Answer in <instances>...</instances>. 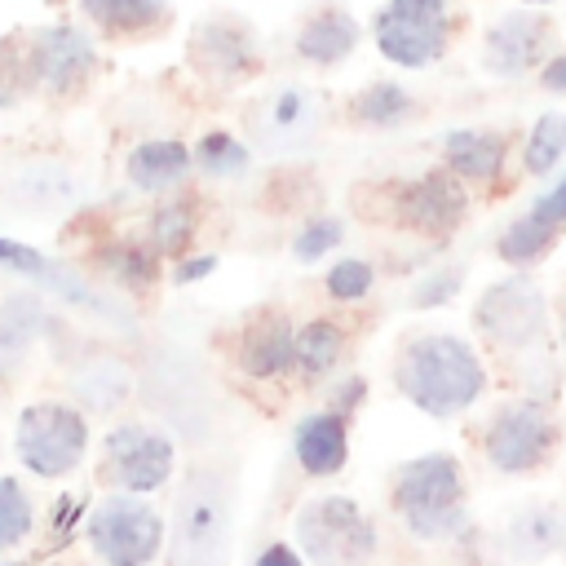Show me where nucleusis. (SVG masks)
Masks as SVG:
<instances>
[{"label": "nucleus", "mask_w": 566, "mask_h": 566, "mask_svg": "<svg viewBox=\"0 0 566 566\" xmlns=\"http://www.w3.org/2000/svg\"><path fill=\"white\" fill-rule=\"evenodd\" d=\"M389 376H394V389L429 420L464 416L469 407H478V398L491 385L482 354L460 332H442V327L407 332L394 349Z\"/></svg>", "instance_id": "obj_1"}, {"label": "nucleus", "mask_w": 566, "mask_h": 566, "mask_svg": "<svg viewBox=\"0 0 566 566\" xmlns=\"http://www.w3.org/2000/svg\"><path fill=\"white\" fill-rule=\"evenodd\" d=\"M389 509L416 544H455L469 535V482L451 451H424L389 473Z\"/></svg>", "instance_id": "obj_2"}, {"label": "nucleus", "mask_w": 566, "mask_h": 566, "mask_svg": "<svg viewBox=\"0 0 566 566\" xmlns=\"http://www.w3.org/2000/svg\"><path fill=\"white\" fill-rule=\"evenodd\" d=\"M234 526V473L221 460H195L172 495V566H226Z\"/></svg>", "instance_id": "obj_3"}, {"label": "nucleus", "mask_w": 566, "mask_h": 566, "mask_svg": "<svg viewBox=\"0 0 566 566\" xmlns=\"http://www.w3.org/2000/svg\"><path fill=\"white\" fill-rule=\"evenodd\" d=\"M478 451L491 473L531 478V473L548 469L553 455L562 451V416L539 394L500 398L478 429Z\"/></svg>", "instance_id": "obj_4"}, {"label": "nucleus", "mask_w": 566, "mask_h": 566, "mask_svg": "<svg viewBox=\"0 0 566 566\" xmlns=\"http://www.w3.org/2000/svg\"><path fill=\"white\" fill-rule=\"evenodd\" d=\"M469 323L500 354H535L548 340L553 301L531 270H513L478 292Z\"/></svg>", "instance_id": "obj_5"}, {"label": "nucleus", "mask_w": 566, "mask_h": 566, "mask_svg": "<svg viewBox=\"0 0 566 566\" xmlns=\"http://www.w3.org/2000/svg\"><path fill=\"white\" fill-rule=\"evenodd\" d=\"M305 566H376L380 531L354 495H314L292 517Z\"/></svg>", "instance_id": "obj_6"}, {"label": "nucleus", "mask_w": 566, "mask_h": 566, "mask_svg": "<svg viewBox=\"0 0 566 566\" xmlns=\"http://www.w3.org/2000/svg\"><path fill=\"white\" fill-rule=\"evenodd\" d=\"M460 18V0H385L371 13V44L389 66L424 71L451 53Z\"/></svg>", "instance_id": "obj_7"}, {"label": "nucleus", "mask_w": 566, "mask_h": 566, "mask_svg": "<svg viewBox=\"0 0 566 566\" xmlns=\"http://www.w3.org/2000/svg\"><path fill=\"white\" fill-rule=\"evenodd\" d=\"M13 455L40 482L71 478L88 455V416L71 398H35L18 411Z\"/></svg>", "instance_id": "obj_8"}, {"label": "nucleus", "mask_w": 566, "mask_h": 566, "mask_svg": "<svg viewBox=\"0 0 566 566\" xmlns=\"http://www.w3.org/2000/svg\"><path fill=\"white\" fill-rule=\"evenodd\" d=\"M84 539L102 566H155L168 544V522L146 495L111 491L88 509Z\"/></svg>", "instance_id": "obj_9"}, {"label": "nucleus", "mask_w": 566, "mask_h": 566, "mask_svg": "<svg viewBox=\"0 0 566 566\" xmlns=\"http://www.w3.org/2000/svg\"><path fill=\"white\" fill-rule=\"evenodd\" d=\"M177 473V447L159 424L119 420L97 442V482L124 495H155Z\"/></svg>", "instance_id": "obj_10"}, {"label": "nucleus", "mask_w": 566, "mask_h": 566, "mask_svg": "<svg viewBox=\"0 0 566 566\" xmlns=\"http://www.w3.org/2000/svg\"><path fill=\"white\" fill-rule=\"evenodd\" d=\"M27 57H31L35 97H49V102L80 97L102 66V49H97L93 31L80 22L31 27L27 31Z\"/></svg>", "instance_id": "obj_11"}, {"label": "nucleus", "mask_w": 566, "mask_h": 566, "mask_svg": "<svg viewBox=\"0 0 566 566\" xmlns=\"http://www.w3.org/2000/svg\"><path fill=\"white\" fill-rule=\"evenodd\" d=\"M469 203H473V190L455 172H447L442 164L424 168L416 177H402L385 190L389 221L420 234V239H451L464 226Z\"/></svg>", "instance_id": "obj_12"}, {"label": "nucleus", "mask_w": 566, "mask_h": 566, "mask_svg": "<svg viewBox=\"0 0 566 566\" xmlns=\"http://www.w3.org/2000/svg\"><path fill=\"white\" fill-rule=\"evenodd\" d=\"M557 22L539 4H513L482 31V66L495 80H522L535 75L557 53Z\"/></svg>", "instance_id": "obj_13"}, {"label": "nucleus", "mask_w": 566, "mask_h": 566, "mask_svg": "<svg viewBox=\"0 0 566 566\" xmlns=\"http://www.w3.org/2000/svg\"><path fill=\"white\" fill-rule=\"evenodd\" d=\"M186 53H190V66H195L208 84H221V88L252 80V75L261 71V62H265L256 27H252L243 13H230V9L203 13V18L190 27Z\"/></svg>", "instance_id": "obj_14"}, {"label": "nucleus", "mask_w": 566, "mask_h": 566, "mask_svg": "<svg viewBox=\"0 0 566 566\" xmlns=\"http://www.w3.org/2000/svg\"><path fill=\"white\" fill-rule=\"evenodd\" d=\"M234 367L248 380H283L296 376V323L287 310H256L243 318L234 336Z\"/></svg>", "instance_id": "obj_15"}, {"label": "nucleus", "mask_w": 566, "mask_h": 566, "mask_svg": "<svg viewBox=\"0 0 566 566\" xmlns=\"http://www.w3.org/2000/svg\"><path fill=\"white\" fill-rule=\"evenodd\" d=\"M509 155H513V137L504 128H447L438 137V164L478 195L504 186Z\"/></svg>", "instance_id": "obj_16"}, {"label": "nucleus", "mask_w": 566, "mask_h": 566, "mask_svg": "<svg viewBox=\"0 0 566 566\" xmlns=\"http://www.w3.org/2000/svg\"><path fill=\"white\" fill-rule=\"evenodd\" d=\"M252 137L265 146V150H301L310 146V137L323 128V102L301 88V84H287V88H274L256 111H252Z\"/></svg>", "instance_id": "obj_17"}, {"label": "nucleus", "mask_w": 566, "mask_h": 566, "mask_svg": "<svg viewBox=\"0 0 566 566\" xmlns=\"http://www.w3.org/2000/svg\"><path fill=\"white\" fill-rule=\"evenodd\" d=\"M566 553V517L562 504L548 500H526L509 513L504 531H500V557L513 566H535L548 557Z\"/></svg>", "instance_id": "obj_18"}, {"label": "nucleus", "mask_w": 566, "mask_h": 566, "mask_svg": "<svg viewBox=\"0 0 566 566\" xmlns=\"http://www.w3.org/2000/svg\"><path fill=\"white\" fill-rule=\"evenodd\" d=\"M363 44V22L345 9V4H318L301 18L296 35H292V53L296 62L314 66V71H332L340 62H349Z\"/></svg>", "instance_id": "obj_19"}, {"label": "nucleus", "mask_w": 566, "mask_h": 566, "mask_svg": "<svg viewBox=\"0 0 566 566\" xmlns=\"http://www.w3.org/2000/svg\"><path fill=\"white\" fill-rule=\"evenodd\" d=\"M292 460L305 478L323 482L349 464V420L340 411L314 407L292 424Z\"/></svg>", "instance_id": "obj_20"}, {"label": "nucleus", "mask_w": 566, "mask_h": 566, "mask_svg": "<svg viewBox=\"0 0 566 566\" xmlns=\"http://www.w3.org/2000/svg\"><path fill=\"white\" fill-rule=\"evenodd\" d=\"M124 177L133 190L159 199V195H172V190H186L190 177H195V159H190V146L181 137H146L128 150L124 159Z\"/></svg>", "instance_id": "obj_21"}, {"label": "nucleus", "mask_w": 566, "mask_h": 566, "mask_svg": "<svg viewBox=\"0 0 566 566\" xmlns=\"http://www.w3.org/2000/svg\"><path fill=\"white\" fill-rule=\"evenodd\" d=\"M93 265H97V274H102L111 287L133 292V296L155 292L159 279H164V270H168V261L150 248L146 234H119V239H106V243L93 252Z\"/></svg>", "instance_id": "obj_22"}, {"label": "nucleus", "mask_w": 566, "mask_h": 566, "mask_svg": "<svg viewBox=\"0 0 566 566\" xmlns=\"http://www.w3.org/2000/svg\"><path fill=\"white\" fill-rule=\"evenodd\" d=\"M84 22L106 40H155L172 27V0H75Z\"/></svg>", "instance_id": "obj_23"}, {"label": "nucleus", "mask_w": 566, "mask_h": 566, "mask_svg": "<svg viewBox=\"0 0 566 566\" xmlns=\"http://www.w3.org/2000/svg\"><path fill=\"white\" fill-rule=\"evenodd\" d=\"M416 111H420V102H416V93L407 84H398V80H367L349 97L345 119L354 128H367V133H394V128L411 124Z\"/></svg>", "instance_id": "obj_24"}, {"label": "nucleus", "mask_w": 566, "mask_h": 566, "mask_svg": "<svg viewBox=\"0 0 566 566\" xmlns=\"http://www.w3.org/2000/svg\"><path fill=\"white\" fill-rule=\"evenodd\" d=\"M349 358V332L336 318H305L296 323V376L305 385L332 380Z\"/></svg>", "instance_id": "obj_25"}, {"label": "nucleus", "mask_w": 566, "mask_h": 566, "mask_svg": "<svg viewBox=\"0 0 566 566\" xmlns=\"http://www.w3.org/2000/svg\"><path fill=\"white\" fill-rule=\"evenodd\" d=\"M66 389H71V402L84 416H111V411H119L128 402L133 376H128V367L119 358H88V363H80L71 371Z\"/></svg>", "instance_id": "obj_26"}, {"label": "nucleus", "mask_w": 566, "mask_h": 566, "mask_svg": "<svg viewBox=\"0 0 566 566\" xmlns=\"http://www.w3.org/2000/svg\"><path fill=\"white\" fill-rule=\"evenodd\" d=\"M199 199L190 190H172V195H159L150 217H146V239L150 248L164 256V261H177L181 252L195 248V234H199Z\"/></svg>", "instance_id": "obj_27"}, {"label": "nucleus", "mask_w": 566, "mask_h": 566, "mask_svg": "<svg viewBox=\"0 0 566 566\" xmlns=\"http://www.w3.org/2000/svg\"><path fill=\"white\" fill-rule=\"evenodd\" d=\"M562 226H553L548 217H539L535 208H526V212H517V217H509L504 226H500V234H495V256L509 265V270H535L539 261H548L553 256V248L562 243Z\"/></svg>", "instance_id": "obj_28"}, {"label": "nucleus", "mask_w": 566, "mask_h": 566, "mask_svg": "<svg viewBox=\"0 0 566 566\" xmlns=\"http://www.w3.org/2000/svg\"><path fill=\"white\" fill-rule=\"evenodd\" d=\"M190 159H195V172L208 181H239L252 168V146L230 128H208L190 146Z\"/></svg>", "instance_id": "obj_29"}, {"label": "nucleus", "mask_w": 566, "mask_h": 566, "mask_svg": "<svg viewBox=\"0 0 566 566\" xmlns=\"http://www.w3.org/2000/svg\"><path fill=\"white\" fill-rule=\"evenodd\" d=\"M566 159V111H544L522 137V172L544 181L562 168Z\"/></svg>", "instance_id": "obj_30"}, {"label": "nucleus", "mask_w": 566, "mask_h": 566, "mask_svg": "<svg viewBox=\"0 0 566 566\" xmlns=\"http://www.w3.org/2000/svg\"><path fill=\"white\" fill-rule=\"evenodd\" d=\"M44 318H49V314H44L31 296H9V301L0 305V367H4V371L27 358L31 340L49 327Z\"/></svg>", "instance_id": "obj_31"}, {"label": "nucleus", "mask_w": 566, "mask_h": 566, "mask_svg": "<svg viewBox=\"0 0 566 566\" xmlns=\"http://www.w3.org/2000/svg\"><path fill=\"white\" fill-rule=\"evenodd\" d=\"M35 535V500L22 478L0 473V553L27 544Z\"/></svg>", "instance_id": "obj_32"}, {"label": "nucleus", "mask_w": 566, "mask_h": 566, "mask_svg": "<svg viewBox=\"0 0 566 566\" xmlns=\"http://www.w3.org/2000/svg\"><path fill=\"white\" fill-rule=\"evenodd\" d=\"M35 97L31 57H27V31L0 35V111H13Z\"/></svg>", "instance_id": "obj_33"}, {"label": "nucleus", "mask_w": 566, "mask_h": 566, "mask_svg": "<svg viewBox=\"0 0 566 566\" xmlns=\"http://www.w3.org/2000/svg\"><path fill=\"white\" fill-rule=\"evenodd\" d=\"M345 217H336V212H314V217H305L301 226H296V234H292V256L301 261V265H318L323 256H332L340 243H345Z\"/></svg>", "instance_id": "obj_34"}, {"label": "nucleus", "mask_w": 566, "mask_h": 566, "mask_svg": "<svg viewBox=\"0 0 566 566\" xmlns=\"http://www.w3.org/2000/svg\"><path fill=\"white\" fill-rule=\"evenodd\" d=\"M323 292L336 305H358L376 292V265L367 256H336L323 270Z\"/></svg>", "instance_id": "obj_35"}, {"label": "nucleus", "mask_w": 566, "mask_h": 566, "mask_svg": "<svg viewBox=\"0 0 566 566\" xmlns=\"http://www.w3.org/2000/svg\"><path fill=\"white\" fill-rule=\"evenodd\" d=\"M464 279H469L464 261H447V265H433V270H424V274L411 283V292H407V305H411V310H442V305H451V301L460 296Z\"/></svg>", "instance_id": "obj_36"}, {"label": "nucleus", "mask_w": 566, "mask_h": 566, "mask_svg": "<svg viewBox=\"0 0 566 566\" xmlns=\"http://www.w3.org/2000/svg\"><path fill=\"white\" fill-rule=\"evenodd\" d=\"M327 389H323V407L327 411H340L345 420H354L358 411H363V402H367V376L363 371H336L332 380H323Z\"/></svg>", "instance_id": "obj_37"}, {"label": "nucleus", "mask_w": 566, "mask_h": 566, "mask_svg": "<svg viewBox=\"0 0 566 566\" xmlns=\"http://www.w3.org/2000/svg\"><path fill=\"white\" fill-rule=\"evenodd\" d=\"M221 265V256L217 252H181L177 261H168V283L172 287H195V283H203L212 270Z\"/></svg>", "instance_id": "obj_38"}, {"label": "nucleus", "mask_w": 566, "mask_h": 566, "mask_svg": "<svg viewBox=\"0 0 566 566\" xmlns=\"http://www.w3.org/2000/svg\"><path fill=\"white\" fill-rule=\"evenodd\" d=\"M0 270H18V274H31V279H44L49 274V261H44V252H35V248L0 234Z\"/></svg>", "instance_id": "obj_39"}, {"label": "nucleus", "mask_w": 566, "mask_h": 566, "mask_svg": "<svg viewBox=\"0 0 566 566\" xmlns=\"http://www.w3.org/2000/svg\"><path fill=\"white\" fill-rule=\"evenodd\" d=\"M526 208H535L539 217H548L553 226H562V230H566V172H562V177H553V181H548V186H544Z\"/></svg>", "instance_id": "obj_40"}, {"label": "nucleus", "mask_w": 566, "mask_h": 566, "mask_svg": "<svg viewBox=\"0 0 566 566\" xmlns=\"http://www.w3.org/2000/svg\"><path fill=\"white\" fill-rule=\"evenodd\" d=\"M535 84L553 97H566V49H557L539 71H535Z\"/></svg>", "instance_id": "obj_41"}, {"label": "nucleus", "mask_w": 566, "mask_h": 566, "mask_svg": "<svg viewBox=\"0 0 566 566\" xmlns=\"http://www.w3.org/2000/svg\"><path fill=\"white\" fill-rule=\"evenodd\" d=\"M252 566H305V557H301L296 544H287V539H270V544L252 557Z\"/></svg>", "instance_id": "obj_42"}, {"label": "nucleus", "mask_w": 566, "mask_h": 566, "mask_svg": "<svg viewBox=\"0 0 566 566\" xmlns=\"http://www.w3.org/2000/svg\"><path fill=\"white\" fill-rule=\"evenodd\" d=\"M553 327H557V340H562V354H566V283L553 296Z\"/></svg>", "instance_id": "obj_43"}, {"label": "nucleus", "mask_w": 566, "mask_h": 566, "mask_svg": "<svg viewBox=\"0 0 566 566\" xmlns=\"http://www.w3.org/2000/svg\"><path fill=\"white\" fill-rule=\"evenodd\" d=\"M517 4H539V9H553L557 0H517Z\"/></svg>", "instance_id": "obj_44"}, {"label": "nucleus", "mask_w": 566, "mask_h": 566, "mask_svg": "<svg viewBox=\"0 0 566 566\" xmlns=\"http://www.w3.org/2000/svg\"><path fill=\"white\" fill-rule=\"evenodd\" d=\"M562 517H566V495H562Z\"/></svg>", "instance_id": "obj_45"}, {"label": "nucleus", "mask_w": 566, "mask_h": 566, "mask_svg": "<svg viewBox=\"0 0 566 566\" xmlns=\"http://www.w3.org/2000/svg\"><path fill=\"white\" fill-rule=\"evenodd\" d=\"M562 562H566V553H562Z\"/></svg>", "instance_id": "obj_46"}, {"label": "nucleus", "mask_w": 566, "mask_h": 566, "mask_svg": "<svg viewBox=\"0 0 566 566\" xmlns=\"http://www.w3.org/2000/svg\"><path fill=\"white\" fill-rule=\"evenodd\" d=\"M57 566H62V562H57Z\"/></svg>", "instance_id": "obj_47"}]
</instances>
